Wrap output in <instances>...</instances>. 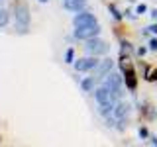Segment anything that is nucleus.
Returning <instances> with one entry per match:
<instances>
[{
    "instance_id": "nucleus-19",
    "label": "nucleus",
    "mask_w": 157,
    "mask_h": 147,
    "mask_svg": "<svg viewBox=\"0 0 157 147\" xmlns=\"http://www.w3.org/2000/svg\"><path fill=\"white\" fill-rule=\"evenodd\" d=\"M136 12H137V14H144V12H147V6H145V4H140Z\"/></svg>"
},
{
    "instance_id": "nucleus-21",
    "label": "nucleus",
    "mask_w": 157,
    "mask_h": 147,
    "mask_svg": "<svg viewBox=\"0 0 157 147\" xmlns=\"http://www.w3.org/2000/svg\"><path fill=\"white\" fill-rule=\"evenodd\" d=\"M145 53H147V49H145V47H140V49H137V55H140V57H141V55H145Z\"/></svg>"
},
{
    "instance_id": "nucleus-17",
    "label": "nucleus",
    "mask_w": 157,
    "mask_h": 147,
    "mask_svg": "<svg viewBox=\"0 0 157 147\" xmlns=\"http://www.w3.org/2000/svg\"><path fill=\"white\" fill-rule=\"evenodd\" d=\"M137 134H140V137H141V139L149 137V134H147V130H145V127H140V131H137Z\"/></svg>"
},
{
    "instance_id": "nucleus-6",
    "label": "nucleus",
    "mask_w": 157,
    "mask_h": 147,
    "mask_svg": "<svg viewBox=\"0 0 157 147\" xmlns=\"http://www.w3.org/2000/svg\"><path fill=\"white\" fill-rule=\"evenodd\" d=\"M96 22V16L92 12H85V10H78V14L73 18V26L75 28H82V26H94Z\"/></svg>"
},
{
    "instance_id": "nucleus-16",
    "label": "nucleus",
    "mask_w": 157,
    "mask_h": 147,
    "mask_svg": "<svg viewBox=\"0 0 157 147\" xmlns=\"http://www.w3.org/2000/svg\"><path fill=\"white\" fill-rule=\"evenodd\" d=\"M147 81H157V69H149L147 71V75H145Z\"/></svg>"
},
{
    "instance_id": "nucleus-12",
    "label": "nucleus",
    "mask_w": 157,
    "mask_h": 147,
    "mask_svg": "<svg viewBox=\"0 0 157 147\" xmlns=\"http://www.w3.org/2000/svg\"><path fill=\"white\" fill-rule=\"evenodd\" d=\"M126 85H128L130 90H136V77H134V73H132V71L126 73Z\"/></svg>"
},
{
    "instance_id": "nucleus-14",
    "label": "nucleus",
    "mask_w": 157,
    "mask_h": 147,
    "mask_svg": "<svg viewBox=\"0 0 157 147\" xmlns=\"http://www.w3.org/2000/svg\"><path fill=\"white\" fill-rule=\"evenodd\" d=\"M108 12L112 14V18H114V20H122V12H118V8L114 6V4H108Z\"/></svg>"
},
{
    "instance_id": "nucleus-9",
    "label": "nucleus",
    "mask_w": 157,
    "mask_h": 147,
    "mask_svg": "<svg viewBox=\"0 0 157 147\" xmlns=\"http://www.w3.org/2000/svg\"><path fill=\"white\" fill-rule=\"evenodd\" d=\"M128 114H130V104H126V102H118L114 106V112H112V116L116 118L118 122H124Z\"/></svg>"
},
{
    "instance_id": "nucleus-24",
    "label": "nucleus",
    "mask_w": 157,
    "mask_h": 147,
    "mask_svg": "<svg viewBox=\"0 0 157 147\" xmlns=\"http://www.w3.org/2000/svg\"><path fill=\"white\" fill-rule=\"evenodd\" d=\"M39 2H41V4H47V2H49V0H39Z\"/></svg>"
},
{
    "instance_id": "nucleus-1",
    "label": "nucleus",
    "mask_w": 157,
    "mask_h": 147,
    "mask_svg": "<svg viewBox=\"0 0 157 147\" xmlns=\"http://www.w3.org/2000/svg\"><path fill=\"white\" fill-rule=\"evenodd\" d=\"M14 29L20 36H26L29 29V10L26 4H16L14 6Z\"/></svg>"
},
{
    "instance_id": "nucleus-8",
    "label": "nucleus",
    "mask_w": 157,
    "mask_h": 147,
    "mask_svg": "<svg viewBox=\"0 0 157 147\" xmlns=\"http://www.w3.org/2000/svg\"><path fill=\"white\" fill-rule=\"evenodd\" d=\"M112 69H114V61H112V59H104V61H100L98 67L92 71V77H94L96 81H100V78H104Z\"/></svg>"
},
{
    "instance_id": "nucleus-2",
    "label": "nucleus",
    "mask_w": 157,
    "mask_h": 147,
    "mask_svg": "<svg viewBox=\"0 0 157 147\" xmlns=\"http://www.w3.org/2000/svg\"><path fill=\"white\" fill-rule=\"evenodd\" d=\"M116 98L118 94L114 90H110L106 85H100L94 88V100L98 102V106H116Z\"/></svg>"
},
{
    "instance_id": "nucleus-11",
    "label": "nucleus",
    "mask_w": 157,
    "mask_h": 147,
    "mask_svg": "<svg viewBox=\"0 0 157 147\" xmlns=\"http://www.w3.org/2000/svg\"><path fill=\"white\" fill-rule=\"evenodd\" d=\"M94 82H96V78H94V77H86V78H82V81H81V88H82V92H92V88H94Z\"/></svg>"
},
{
    "instance_id": "nucleus-23",
    "label": "nucleus",
    "mask_w": 157,
    "mask_h": 147,
    "mask_svg": "<svg viewBox=\"0 0 157 147\" xmlns=\"http://www.w3.org/2000/svg\"><path fill=\"white\" fill-rule=\"evenodd\" d=\"M151 18H153V20H157V10H151Z\"/></svg>"
},
{
    "instance_id": "nucleus-7",
    "label": "nucleus",
    "mask_w": 157,
    "mask_h": 147,
    "mask_svg": "<svg viewBox=\"0 0 157 147\" xmlns=\"http://www.w3.org/2000/svg\"><path fill=\"white\" fill-rule=\"evenodd\" d=\"M98 33H100V26L94 24V26H82V28H75V32H73V36L77 39H90V37H96Z\"/></svg>"
},
{
    "instance_id": "nucleus-10",
    "label": "nucleus",
    "mask_w": 157,
    "mask_h": 147,
    "mask_svg": "<svg viewBox=\"0 0 157 147\" xmlns=\"http://www.w3.org/2000/svg\"><path fill=\"white\" fill-rule=\"evenodd\" d=\"M86 4V0H63V8L71 10V12H78Z\"/></svg>"
},
{
    "instance_id": "nucleus-13",
    "label": "nucleus",
    "mask_w": 157,
    "mask_h": 147,
    "mask_svg": "<svg viewBox=\"0 0 157 147\" xmlns=\"http://www.w3.org/2000/svg\"><path fill=\"white\" fill-rule=\"evenodd\" d=\"M65 63H69V65L75 63V49H73V47H69L65 51Z\"/></svg>"
},
{
    "instance_id": "nucleus-3",
    "label": "nucleus",
    "mask_w": 157,
    "mask_h": 147,
    "mask_svg": "<svg viewBox=\"0 0 157 147\" xmlns=\"http://www.w3.org/2000/svg\"><path fill=\"white\" fill-rule=\"evenodd\" d=\"M85 49H86V53H90V55H102V53L108 51V45H106V41L98 39V36H96V37L86 39Z\"/></svg>"
},
{
    "instance_id": "nucleus-4",
    "label": "nucleus",
    "mask_w": 157,
    "mask_h": 147,
    "mask_svg": "<svg viewBox=\"0 0 157 147\" xmlns=\"http://www.w3.org/2000/svg\"><path fill=\"white\" fill-rule=\"evenodd\" d=\"M102 81H104L102 85H106L108 88H110V90H114L118 96L122 94V75H120V73L110 71V73H108V75H106L104 78H102Z\"/></svg>"
},
{
    "instance_id": "nucleus-18",
    "label": "nucleus",
    "mask_w": 157,
    "mask_h": 147,
    "mask_svg": "<svg viewBox=\"0 0 157 147\" xmlns=\"http://www.w3.org/2000/svg\"><path fill=\"white\" fill-rule=\"evenodd\" d=\"M149 49H151V51H157V37H153L149 41Z\"/></svg>"
},
{
    "instance_id": "nucleus-5",
    "label": "nucleus",
    "mask_w": 157,
    "mask_h": 147,
    "mask_svg": "<svg viewBox=\"0 0 157 147\" xmlns=\"http://www.w3.org/2000/svg\"><path fill=\"white\" fill-rule=\"evenodd\" d=\"M98 59L96 55H92V57H85V59H77L73 65H75V71L77 73H86V71H94V69L98 67Z\"/></svg>"
},
{
    "instance_id": "nucleus-15",
    "label": "nucleus",
    "mask_w": 157,
    "mask_h": 147,
    "mask_svg": "<svg viewBox=\"0 0 157 147\" xmlns=\"http://www.w3.org/2000/svg\"><path fill=\"white\" fill-rule=\"evenodd\" d=\"M8 24V10L0 8V28H4Z\"/></svg>"
},
{
    "instance_id": "nucleus-20",
    "label": "nucleus",
    "mask_w": 157,
    "mask_h": 147,
    "mask_svg": "<svg viewBox=\"0 0 157 147\" xmlns=\"http://www.w3.org/2000/svg\"><path fill=\"white\" fill-rule=\"evenodd\" d=\"M147 29H149V33H157V24H151Z\"/></svg>"
},
{
    "instance_id": "nucleus-22",
    "label": "nucleus",
    "mask_w": 157,
    "mask_h": 147,
    "mask_svg": "<svg viewBox=\"0 0 157 147\" xmlns=\"http://www.w3.org/2000/svg\"><path fill=\"white\" fill-rule=\"evenodd\" d=\"M151 145H157V137L155 135H151Z\"/></svg>"
}]
</instances>
